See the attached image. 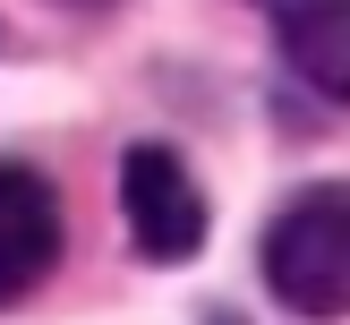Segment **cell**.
I'll return each instance as SVG.
<instances>
[{"label":"cell","instance_id":"1","mask_svg":"<svg viewBox=\"0 0 350 325\" xmlns=\"http://www.w3.org/2000/svg\"><path fill=\"white\" fill-rule=\"evenodd\" d=\"M265 283L299 317H342L350 308V188H308L273 214Z\"/></svg>","mask_w":350,"mask_h":325},{"label":"cell","instance_id":"2","mask_svg":"<svg viewBox=\"0 0 350 325\" xmlns=\"http://www.w3.org/2000/svg\"><path fill=\"white\" fill-rule=\"evenodd\" d=\"M120 214H129V239L154 265H180V257L205 248V197H197V180H188V163L171 146H129V163H120Z\"/></svg>","mask_w":350,"mask_h":325},{"label":"cell","instance_id":"3","mask_svg":"<svg viewBox=\"0 0 350 325\" xmlns=\"http://www.w3.org/2000/svg\"><path fill=\"white\" fill-rule=\"evenodd\" d=\"M60 257V205L26 163H0V308L26 300Z\"/></svg>","mask_w":350,"mask_h":325},{"label":"cell","instance_id":"4","mask_svg":"<svg viewBox=\"0 0 350 325\" xmlns=\"http://www.w3.org/2000/svg\"><path fill=\"white\" fill-rule=\"evenodd\" d=\"M273 34L299 86L325 103H350V0H273Z\"/></svg>","mask_w":350,"mask_h":325},{"label":"cell","instance_id":"5","mask_svg":"<svg viewBox=\"0 0 350 325\" xmlns=\"http://www.w3.org/2000/svg\"><path fill=\"white\" fill-rule=\"evenodd\" d=\"M68 9H111V0H68Z\"/></svg>","mask_w":350,"mask_h":325},{"label":"cell","instance_id":"6","mask_svg":"<svg viewBox=\"0 0 350 325\" xmlns=\"http://www.w3.org/2000/svg\"><path fill=\"white\" fill-rule=\"evenodd\" d=\"M214 325H239V317H214Z\"/></svg>","mask_w":350,"mask_h":325}]
</instances>
